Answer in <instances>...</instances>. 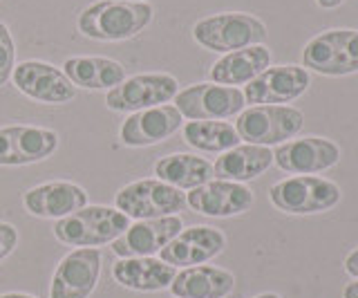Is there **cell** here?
Instances as JSON below:
<instances>
[{
    "instance_id": "obj_14",
    "label": "cell",
    "mask_w": 358,
    "mask_h": 298,
    "mask_svg": "<svg viewBox=\"0 0 358 298\" xmlns=\"http://www.w3.org/2000/svg\"><path fill=\"white\" fill-rule=\"evenodd\" d=\"M341 162V148L324 137L289 139L273 150V164L291 175H316L334 169Z\"/></svg>"
},
{
    "instance_id": "obj_16",
    "label": "cell",
    "mask_w": 358,
    "mask_h": 298,
    "mask_svg": "<svg viewBox=\"0 0 358 298\" xmlns=\"http://www.w3.org/2000/svg\"><path fill=\"white\" fill-rule=\"evenodd\" d=\"M224 247H227V236L220 229L197 225L179 231L157 256L175 269H186L195 267V264H206L208 260L217 258Z\"/></svg>"
},
{
    "instance_id": "obj_15",
    "label": "cell",
    "mask_w": 358,
    "mask_h": 298,
    "mask_svg": "<svg viewBox=\"0 0 358 298\" xmlns=\"http://www.w3.org/2000/svg\"><path fill=\"white\" fill-rule=\"evenodd\" d=\"M182 229H184V222L179 215L134 220V222L112 242V253H115L117 258L157 256Z\"/></svg>"
},
{
    "instance_id": "obj_4",
    "label": "cell",
    "mask_w": 358,
    "mask_h": 298,
    "mask_svg": "<svg viewBox=\"0 0 358 298\" xmlns=\"http://www.w3.org/2000/svg\"><path fill=\"white\" fill-rule=\"evenodd\" d=\"M341 186L318 175H294L268 189V200L282 213L311 215L329 211L341 202Z\"/></svg>"
},
{
    "instance_id": "obj_31",
    "label": "cell",
    "mask_w": 358,
    "mask_h": 298,
    "mask_svg": "<svg viewBox=\"0 0 358 298\" xmlns=\"http://www.w3.org/2000/svg\"><path fill=\"white\" fill-rule=\"evenodd\" d=\"M345 3V0H316V5L320 9H336V7H341Z\"/></svg>"
},
{
    "instance_id": "obj_32",
    "label": "cell",
    "mask_w": 358,
    "mask_h": 298,
    "mask_svg": "<svg viewBox=\"0 0 358 298\" xmlns=\"http://www.w3.org/2000/svg\"><path fill=\"white\" fill-rule=\"evenodd\" d=\"M0 298H36V296H31V294H20V292H11V294H3Z\"/></svg>"
},
{
    "instance_id": "obj_13",
    "label": "cell",
    "mask_w": 358,
    "mask_h": 298,
    "mask_svg": "<svg viewBox=\"0 0 358 298\" xmlns=\"http://www.w3.org/2000/svg\"><path fill=\"white\" fill-rule=\"evenodd\" d=\"M101 256L99 249H74L56 264L50 298H90L96 290L101 276Z\"/></svg>"
},
{
    "instance_id": "obj_20",
    "label": "cell",
    "mask_w": 358,
    "mask_h": 298,
    "mask_svg": "<svg viewBox=\"0 0 358 298\" xmlns=\"http://www.w3.org/2000/svg\"><path fill=\"white\" fill-rule=\"evenodd\" d=\"M175 267L166 264L164 260L148 256V258H117L112 264V278L121 287L132 292H164L171 287L175 278Z\"/></svg>"
},
{
    "instance_id": "obj_17",
    "label": "cell",
    "mask_w": 358,
    "mask_h": 298,
    "mask_svg": "<svg viewBox=\"0 0 358 298\" xmlns=\"http://www.w3.org/2000/svg\"><path fill=\"white\" fill-rule=\"evenodd\" d=\"M184 126V117L173 104L130 113L119 128V141L128 148H145L162 143Z\"/></svg>"
},
{
    "instance_id": "obj_28",
    "label": "cell",
    "mask_w": 358,
    "mask_h": 298,
    "mask_svg": "<svg viewBox=\"0 0 358 298\" xmlns=\"http://www.w3.org/2000/svg\"><path fill=\"white\" fill-rule=\"evenodd\" d=\"M18 247V231L14 225L0 222V262L9 258Z\"/></svg>"
},
{
    "instance_id": "obj_6",
    "label": "cell",
    "mask_w": 358,
    "mask_h": 298,
    "mask_svg": "<svg viewBox=\"0 0 358 298\" xmlns=\"http://www.w3.org/2000/svg\"><path fill=\"white\" fill-rule=\"evenodd\" d=\"M186 206V193L157 178L126 184L115 195V208L130 220H155L179 215Z\"/></svg>"
},
{
    "instance_id": "obj_24",
    "label": "cell",
    "mask_w": 358,
    "mask_h": 298,
    "mask_svg": "<svg viewBox=\"0 0 358 298\" xmlns=\"http://www.w3.org/2000/svg\"><path fill=\"white\" fill-rule=\"evenodd\" d=\"M61 70L74 87L83 90H112L128 76L123 63L108 57H72Z\"/></svg>"
},
{
    "instance_id": "obj_5",
    "label": "cell",
    "mask_w": 358,
    "mask_h": 298,
    "mask_svg": "<svg viewBox=\"0 0 358 298\" xmlns=\"http://www.w3.org/2000/svg\"><path fill=\"white\" fill-rule=\"evenodd\" d=\"M305 126V115L291 106H249L235 119V130L244 143L280 146L294 139Z\"/></svg>"
},
{
    "instance_id": "obj_10",
    "label": "cell",
    "mask_w": 358,
    "mask_h": 298,
    "mask_svg": "<svg viewBox=\"0 0 358 298\" xmlns=\"http://www.w3.org/2000/svg\"><path fill=\"white\" fill-rule=\"evenodd\" d=\"M11 83L16 85L18 92L48 106H63L76 97V87L65 76V72L56 68V65L38 59L16 63Z\"/></svg>"
},
{
    "instance_id": "obj_27",
    "label": "cell",
    "mask_w": 358,
    "mask_h": 298,
    "mask_svg": "<svg viewBox=\"0 0 358 298\" xmlns=\"http://www.w3.org/2000/svg\"><path fill=\"white\" fill-rule=\"evenodd\" d=\"M16 68V43L11 38L9 27L0 20V87L11 81Z\"/></svg>"
},
{
    "instance_id": "obj_30",
    "label": "cell",
    "mask_w": 358,
    "mask_h": 298,
    "mask_svg": "<svg viewBox=\"0 0 358 298\" xmlns=\"http://www.w3.org/2000/svg\"><path fill=\"white\" fill-rule=\"evenodd\" d=\"M343 298H358V281H354V283H350V285H345Z\"/></svg>"
},
{
    "instance_id": "obj_12",
    "label": "cell",
    "mask_w": 358,
    "mask_h": 298,
    "mask_svg": "<svg viewBox=\"0 0 358 298\" xmlns=\"http://www.w3.org/2000/svg\"><path fill=\"white\" fill-rule=\"evenodd\" d=\"M309 85V70L302 65H268L262 74L244 85L242 92L249 106H285L305 94Z\"/></svg>"
},
{
    "instance_id": "obj_33",
    "label": "cell",
    "mask_w": 358,
    "mask_h": 298,
    "mask_svg": "<svg viewBox=\"0 0 358 298\" xmlns=\"http://www.w3.org/2000/svg\"><path fill=\"white\" fill-rule=\"evenodd\" d=\"M253 298H280V296L273 294V292H266V294H257V296H253Z\"/></svg>"
},
{
    "instance_id": "obj_34",
    "label": "cell",
    "mask_w": 358,
    "mask_h": 298,
    "mask_svg": "<svg viewBox=\"0 0 358 298\" xmlns=\"http://www.w3.org/2000/svg\"><path fill=\"white\" fill-rule=\"evenodd\" d=\"M119 3H148V0H119Z\"/></svg>"
},
{
    "instance_id": "obj_8",
    "label": "cell",
    "mask_w": 358,
    "mask_h": 298,
    "mask_svg": "<svg viewBox=\"0 0 358 298\" xmlns=\"http://www.w3.org/2000/svg\"><path fill=\"white\" fill-rule=\"evenodd\" d=\"M179 115L190 121H227L238 117L246 101L240 87L220 83H193L179 90L173 99Z\"/></svg>"
},
{
    "instance_id": "obj_9",
    "label": "cell",
    "mask_w": 358,
    "mask_h": 298,
    "mask_svg": "<svg viewBox=\"0 0 358 298\" xmlns=\"http://www.w3.org/2000/svg\"><path fill=\"white\" fill-rule=\"evenodd\" d=\"M179 92V81L166 72H145L126 76L106 94V106L115 113H139L155 106L171 104Z\"/></svg>"
},
{
    "instance_id": "obj_1",
    "label": "cell",
    "mask_w": 358,
    "mask_h": 298,
    "mask_svg": "<svg viewBox=\"0 0 358 298\" xmlns=\"http://www.w3.org/2000/svg\"><path fill=\"white\" fill-rule=\"evenodd\" d=\"M155 9L150 3L99 0L78 14L76 27L83 36L101 43H119L139 36L150 25Z\"/></svg>"
},
{
    "instance_id": "obj_26",
    "label": "cell",
    "mask_w": 358,
    "mask_h": 298,
    "mask_svg": "<svg viewBox=\"0 0 358 298\" xmlns=\"http://www.w3.org/2000/svg\"><path fill=\"white\" fill-rule=\"evenodd\" d=\"M182 137L190 148L199 152H227L242 141L238 130L229 121H186Z\"/></svg>"
},
{
    "instance_id": "obj_21",
    "label": "cell",
    "mask_w": 358,
    "mask_h": 298,
    "mask_svg": "<svg viewBox=\"0 0 358 298\" xmlns=\"http://www.w3.org/2000/svg\"><path fill=\"white\" fill-rule=\"evenodd\" d=\"M271 65V52L266 45H251L244 50H235L222 54V59L213 63L208 72L213 83L220 85H246L251 83L257 74H262Z\"/></svg>"
},
{
    "instance_id": "obj_7",
    "label": "cell",
    "mask_w": 358,
    "mask_h": 298,
    "mask_svg": "<svg viewBox=\"0 0 358 298\" xmlns=\"http://www.w3.org/2000/svg\"><path fill=\"white\" fill-rule=\"evenodd\" d=\"M302 68L322 76L358 72V29H327L302 50Z\"/></svg>"
},
{
    "instance_id": "obj_29",
    "label": "cell",
    "mask_w": 358,
    "mask_h": 298,
    "mask_svg": "<svg viewBox=\"0 0 358 298\" xmlns=\"http://www.w3.org/2000/svg\"><path fill=\"white\" fill-rule=\"evenodd\" d=\"M345 271L358 281V249H354L350 256L345 258Z\"/></svg>"
},
{
    "instance_id": "obj_25",
    "label": "cell",
    "mask_w": 358,
    "mask_h": 298,
    "mask_svg": "<svg viewBox=\"0 0 358 298\" xmlns=\"http://www.w3.org/2000/svg\"><path fill=\"white\" fill-rule=\"evenodd\" d=\"M155 178L179 191H193L210 182L215 173L208 159L190 155V152H175V155H166L155 162Z\"/></svg>"
},
{
    "instance_id": "obj_3",
    "label": "cell",
    "mask_w": 358,
    "mask_h": 298,
    "mask_svg": "<svg viewBox=\"0 0 358 298\" xmlns=\"http://www.w3.org/2000/svg\"><path fill=\"white\" fill-rule=\"evenodd\" d=\"M193 41L204 50L229 54L251 45H264L266 25L244 12H222L199 18L193 25Z\"/></svg>"
},
{
    "instance_id": "obj_22",
    "label": "cell",
    "mask_w": 358,
    "mask_h": 298,
    "mask_svg": "<svg viewBox=\"0 0 358 298\" xmlns=\"http://www.w3.org/2000/svg\"><path fill=\"white\" fill-rule=\"evenodd\" d=\"M235 276L213 264H195L175 274L171 294L175 298H224L233 292Z\"/></svg>"
},
{
    "instance_id": "obj_18",
    "label": "cell",
    "mask_w": 358,
    "mask_h": 298,
    "mask_svg": "<svg viewBox=\"0 0 358 298\" xmlns=\"http://www.w3.org/2000/svg\"><path fill=\"white\" fill-rule=\"evenodd\" d=\"M255 197L249 186L227 180H215L197 186L186 193V204L193 211L208 218H233L242 215L253 206Z\"/></svg>"
},
{
    "instance_id": "obj_11",
    "label": "cell",
    "mask_w": 358,
    "mask_h": 298,
    "mask_svg": "<svg viewBox=\"0 0 358 298\" xmlns=\"http://www.w3.org/2000/svg\"><path fill=\"white\" fill-rule=\"evenodd\" d=\"M59 148V132L43 126L11 124L0 128V166H27L50 159Z\"/></svg>"
},
{
    "instance_id": "obj_2",
    "label": "cell",
    "mask_w": 358,
    "mask_h": 298,
    "mask_svg": "<svg viewBox=\"0 0 358 298\" xmlns=\"http://www.w3.org/2000/svg\"><path fill=\"white\" fill-rule=\"evenodd\" d=\"M130 218L115 206L87 204L76 213L54 222V238L67 247L96 249L112 245L130 227Z\"/></svg>"
},
{
    "instance_id": "obj_19",
    "label": "cell",
    "mask_w": 358,
    "mask_h": 298,
    "mask_svg": "<svg viewBox=\"0 0 358 298\" xmlns=\"http://www.w3.org/2000/svg\"><path fill=\"white\" fill-rule=\"evenodd\" d=\"M87 200L90 197L83 186L65 180L45 182L22 193L25 211L43 220H63L76 213L78 208L87 206Z\"/></svg>"
},
{
    "instance_id": "obj_23",
    "label": "cell",
    "mask_w": 358,
    "mask_h": 298,
    "mask_svg": "<svg viewBox=\"0 0 358 298\" xmlns=\"http://www.w3.org/2000/svg\"><path fill=\"white\" fill-rule=\"evenodd\" d=\"M273 164V150L266 146H255V143H238L235 148L222 152L217 162L213 164L215 180L227 182H251L266 173Z\"/></svg>"
}]
</instances>
